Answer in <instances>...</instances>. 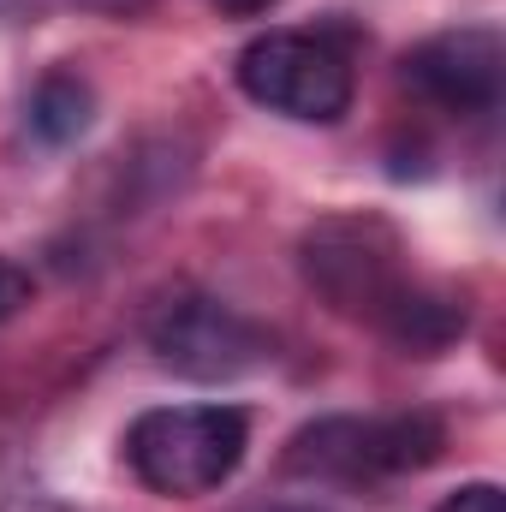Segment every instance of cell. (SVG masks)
Listing matches in <instances>:
<instances>
[{"label":"cell","mask_w":506,"mask_h":512,"mask_svg":"<svg viewBox=\"0 0 506 512\" xmlns=\"http://www.w3.org/2000/svg\"><path fill=\"white\" fill-rule=\"evenodd\" d=\"M215 6H221L227 18H256V12H268L274 0H215Z\"/></svg>","instance_id":"obj_11"},{"label":"cell","mask_w":506,"mask_h":512,"mask_svg":"<svg viewBox=\"0 0 506 512\" xmlns=\"http://www.w3.org/2000/svg\"><path fill=\"white\" fill-rule=\"evenodd\" d=\"M286 512H322V507H286Z\"/></svg>","instance_id":"obj_12"},{"label":"cell","mask_w":506,"mask_h":512,"mask_svg":"<svg viewBox=\"0 0 506 512\" xmlns=\"http://www.w3.org/2000/svg\"><path fill=\"white\" fill-rule=\"evenodd\" d=\"M286 471L310 477V483H364V477H376V465H370V423L322 417V423L298 429L292 447H286Z\"/></svg>","instance_id":"obj_6"},{"label":"cell","mask_w":506,"mask_h":512,"mask_svg":"<svg viewBox=\"0 0 506 512\" xmlns=\"http://www.w3.org/2000/svg\"><path fill=\"white\" fill-rule=\"evenodd\" d=\"M435 512H506V495L495 483H465L459 495H447Z\"/></svg>","instance_id":"obj_9"},{"label":"cell","mask_w":506,"mask_h":512,"mask_svg":"<svg viewBox=\"0 0 506 512\" xmlns=\"http://www.w3.org/2000/svg\"><path fill=\"white\" fill-rule=\"evenodd\" d=\"M239 90L268 114H286L304 126H334L352 108V66L322 36L268 30L239 54Z\"/></svg>","instance_id":"obj_2"},{"label":"cell","mask_w":506,"mask_h":512,"mask_svg":"<svg viewBox=\"0 0 506 512\" xmlns=\"http://www.w3.org/2000/svg\"><path fill=\"white\" fill-rule=\"evenodd\" d=\"M90 114H96V90L84 78H72V72L42 78L36 96H30V131L42 143H72L78 131L90 126Z\"/></svg>","instance_id":"obj_8"},{"label":"cell","mask_w":506,"mask_h":512,"mask_svg":"<svg viewBox=\"0 0 506 512\" xmlns=\"http://www.w3.org/2000/svg\"><path fill=\"white\" fill-rule=\"evenodd\" d=\"M506 48L495 30H447L405 54V84L447 114H495Z\"/></svg>","instance_id":"obj_5"},{"label":"cell","mask_w":506,"mask_h":512,"mask_svg":"<svg viewBox=\"0 0 506 512\" xmlns=\"http://www.w3.org/2000/svg\"><path fill=\"white\" fill-rule=\"evenodd\" d=\"M447 447V429L429 417V411H405V417H387V423H370V465L381 471H423L435 465Z\"/></svg>","instance_id":"obj_7"},{"label":"cell","mask_w":506,"mask_h":512,"mask_svg":"<svg viewBox=\"0 0 506 512\" xmlns=\"http://www.w3.org/2000/svg\"><path fill=\"white\" fill-rule=\"evenodd\" d=\"M304 274H310V286H322V298L334 310H352L370 322H381L387 304L405 292L399 245L381 221H322L304 239Z\"/></svg>","instance_id":"obj_3"},{"label":"cell","mask_w":506,"mask_h":512,"mask_svg":"<svg viewBox=\"0 0 506 512\" xmlns=\"http://www.w3.org/2000/svg\"><path fill=\"white\" fill-rule=\"evenodd\" d=\"M251 447V423L239 405H161L143 411L126 435V465L143 489L167 501L215 495Z\"/></svg>","instance_id":"obj_1"},{"label":"cell","mask_w":506,"mask_h":512,"mask_svg":"<svg viewBox=\"0 0 506 512\" xmlns=\"http://www.w3.org/2000/svg\"><path fill=\"white\" fill-rule=\"evenodd\" d=\"M30 304V274L24 268H12V262H0V322L6 316H18Z\"/></svg>","instance_id":"obj_10"},{"label":"cell","mask_w":506,"mask_h":512,"mask_svg":"<svg viewBox=\"0 0 506 512\" xmlns=\"http://www.w3.org/2000/svg\"><path fill=\"white\" fill-rule=\"evenodd\" d=\"M149 346L173 376L191 382H233L268 358V334L215 298H179L149 322Z\"/></svg>","instance_id":"obj_4"}]
</instances>
